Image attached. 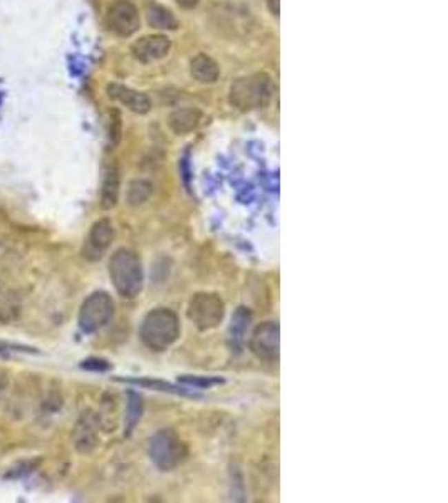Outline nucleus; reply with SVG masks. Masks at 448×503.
<instances>
[{
    "label": "nucleus",
    "instance_id": "nucleus-9",
    "mask_svg": "<svg viewBox=\"0 0 448 503\" xmlns=\"http://www.w3.org/2000/svg\"><path fill=\"white\" fill-rule=\"evenodd\" d=\"M114 235V225L110 218H101L92 223L90 234L84 240L83 250H81L83 257L90 262L101 260L103 255L106 254L111 243H113Z\"/></svg>",
    "mask_w": 448,
    "mask_h": 503
},
{
    "label": "nucleus",
    "instance_id": "nucleus-17",
    "mask_svg": "<svg viewBox=\"0 0 448 503\" xmlns=\"http://www.w3.org/2000/svg\"><path fill=\"white\" fill-rule=\"evenodd\" d=\"M146 21H148L150 27L160 30H175L179 27V21L172 10L167 7L158 6V3H150L148 10H146Z\"/></svg>",
    "mask_w": 448,
    "mask_h": 503
},
{
    "label": "nucleus",
    "instance_id": "nucleus-13",
    "mask_svg": "<svg viewBox=\"0 0 448 503\" xmlns=\"http://www.w3.org/2000/svg\"><path fill=\"white\" fill-rule=\"evenodd\" d=\"M250 322H252V314L247 307H241L234 312L229 326V346L234 352H241L245 342L247 331H249Z\"/></svg>",
    "mask_w": 448,
    "mask_h": 503
},
{
    "label": "nucleus",
    "instance_id": "nucleus-7",
    "mask_svg": "<svg viewBox=\"0 0 448 503\" xmlns=\"http://www.w3.org/2000/svg\"><path fill=\"white\" fill-rule=\"evenodd\" d=\"M249 347L261 361L276 362L279 359L281 349L279 324L269 320V322L257 326L254 329L252 336H250Z\"/></svg>",
    "mask_w": 448,
    "mask_h": 503
},
{
    "label": "nucleus",
    "instance_id": "nucleus-15",
    "mask_svg": "<svg viewBox=\"0 0 448 503\" xmlns=\"http://www.w3.org/2000/svg\"><path fill=\"white\" fill-rule=\"evenodd\" d=\"M119 187H121V175L116 165H110L104 173L103 187H101V208L111 210L116 207L119 198Z\"/></svg>",
    "mask_w": 448,
    "mask_h": 503
},
{
    "label": "nucleus",
    "instance_id": "nucleus-11",
    "mask_svg": "<svg viewBox=\"0 0 448 503\" xmlns=\"http://www.w3.org/2000/svg\"><path fill=\"white\" fill-rule=\"evenodd\" d=\"M170 49H172V41L163 34L145 36L131 44V54H133L134 59L145 64L165 59L168 56Z\"/></svg>",
    "mask_w": 448,
    "mask_h": 503
},
{
    "label": "nucleus",
    "instance_id": "nucleus-26",
    "mask_svg": "<svg viewBox=\"0 0 448 503\" xmlns=\"http://www.w3.org/2000/svg\"><path fill=\"white\" fill-rule=\"evenodd\" d=\"M265 2H267V7H269L270 12L276 15V17H279V10H281L279 0H265Z\"/></svg>",
    "mask_w": 448,
    "mask_h": 503
},
{
    "label": "nucleus",
    "instance_id": "nucleus-25",
    "mask_svg": "<svg viewBox=\"0 0 448 503\" xmlns=\"http://www.w3.org/2000/svg\"><path fill=\"white\" fill-rule=\"evenodd\" d=\"M175 2L179 3V6L181 7V9L190 10V9H195V7L198 6L200 0H175Z\"/></svg>",
    "mask_w": 448,
    "mask_h": 503
},
{
    "label": "nucleus",
    "instance_id": "nucleus-22",
    "mask_svg": "<svg viewBox=\"0 0 448 503\" xmlns=\"http://www.w3.org/2000/svg\"><path fill=\"white\" fill-rule=\"evenodd\" d=\"M130 382H134V384H140V386H148V388L158 389V391H168V393H175V394H187L185 389H179L176 386L168 384V382L163 381H140V379H131Z\"/></svg>",
    "mask_w": 448,
    "mask_h": 503
},
{
    "label": "nucleus",
    "instance_id": "nucleus-12",
    "mask_svg": "<svg viewBox=\"0 0 448 503\" xmlns=\"http://www.w3.org/2000/svg\"><path fill=\"white\" fill-rule=\"evenodd\" d=\"M108 94H110L111 99L119 101L123 106H126L130 111L136 114H146L152 110V101H150L148 96L134 91V89L121 86V84H110L108 86Z\"/></svg>",
    "mask_w": 448,
    "mask_h": 503
},
{
    "label": "nucleus",
    "instance_id": "nucleus-16",
    "mask_svg": "<svg viewBox=\"0 0 448 503\" xmlns=\"http://www.w3.org/2000/svg\"><path fill=\"white\" fill-rule=\"evenodd\" d=\"M190 72L193 79H196L198 83L212 84L218 79L220 68L207 54H196L190 63Z\"/></svg>",
    "mask_w": 448,
    "mask_h": 503
},
{
    "label": "nucleus",
    "instance_id": "nucleus-10",
    "mask_svg": "<svg viewBox=\"0 0 448 503\" xmlns=\"http://www.w3.org/2000/svg\"><path fill=\"white\" fill-rule=\"evenodd\" d=\"M99 424L98 415L91 409H86L79 420L76 421L74 431H72V444L76 451L81 455H90L98 446V429Z\"/></svg>",
    "mask_w": 448,
    "mask_h": 503
},
{
    "label": "nucleus",
    "instance_id": "nucleus-18",
    "mask_svg": "<svg viewBox=\"0 0 448 503\" xmlns=\"http://www.w3.org/2000/svg\"><path fill=\"white\" fill-rule=\"evenodd\" d=\"M143 415V398L134 391H128L126 398V416H125V435L130 436L140 423Z\"/></svg>",
    "mask_w": 448,
    "mask_h": 503
},
{
    "label": "nucleus",
    "instance_id": "nucleus-19",
    "mask_svg": "<svg viewBox=\"0 0 448 503\" xmlns=\"http://www.w3.org/2000/svg\"><path fill=\"white\" fill-rule=\"evenodd\" d=\"M153 187L146 180H134L130 183L128 188V203L130 205H141L152 196Z\"/></svg>",
    "mask_w": 448,
    "mask_h": 503
},
{
    "label": "nucleus",
    "instance_id": "nucleus-4",
    "mask_svg": "<svg viewBox=\"0 0 448 503\" xmlns=\"http://www.w3.org/2000/svg\"><path fill=\"white\" fill-rule=\"evenodd\" d=\"M148 455L154 466L161 471H172L187 460L188 448L173 429H160L150 440Z\"/></svg>",
    "mask_w": 448,
    "mask_h": 503
},
{
    "label": "nucleus",
    "instance_id": "nucleus-3",
    "mask_svg": "<svg viewBox=\"0 0 448 503\" xmlns=\"http://www.w3.org/2000/svg\"><path fill=\"white\" fill-rule=\"evenodd\" d=\"M274 94V84L269 74L257 72L235 79L230 86V104L241 111L261 110L269 106Z\"/></svg>",
    "mask_w": 448,
    "mask_h": 503
},
{
    "label": "nucleus",
    "instance_id": "nucleus-20",
    "mask_svg": "<svg viewBox=\"0 0 448 503\" xmlns=\"http://www.w3.org/2000/svg\"><path fill=\"white\" fill-rule=\"evenodd\" d=\"M180 382H181V384H187V386H190V388H195V389H207V388H210V386H214V384H220V382H222V379L183 376V378H180Z\"/></svg>",
    "mask_w": 448,
    "mask_h": 503
},
{
    "label": "nucleus",
    "instance_id": "nucleus-1",
    "mask_svg": "<svg viewBox=\"0 0 448 503\" xmlns=\"http://www.w3.org/2000/svg\"><path fill=\"white\" fill-rule=\"evenodd\" d=\"M180 338V319L172 309L158 307L150 311L140 326V339L148 349L163 352Z\"/></svg>",
    "mask_w": 448,
    "mask_h": 503
},
{
    "label": "nucleus",
    "instance_id": "nucleus-28",
    "mask_svg": "<svg viewBox=\"0 0 448 503\" xmlns=\"http://www.w3.org/2000/svg\"><path fill=\"white\" fill-rule=\"evenodd\" d=\"M3 294H6V290H3V284H2V280H0V300H2Z\"/></svg>",
    "mask_w": 448,
    "mask_h": 503
},
{
    "label": "nucleus",
    "instance_id": "nucleus-27",
    "mask_svg": "<svg viewBox=\"0 0 448 503\" xmlns=\"http://www.w3.org/2000/svg\"><path fill=\"white\" fill-rule=\"evenodd\" d=\"M6 388H7V379L3 376H0V398H2V394H3V391H6Z\"/></svg>",
    "mask_w": 448,
    "mask_h": 503
},
{
    "label": "nucleus",
    "instance_id": "nucleus-24",
    "mask_svg": "<svg viewBox=\"0 0 448 503\" xmlns=\"http://www.w3.org/2000/svg\"><path fill=\"white\" fill-rule=\"evenodd\" d=\"M81 367L86 371H92V373H106V371L111 369V365L106 361V359L90 358L84 359V361L81 362Z\"/></svg>",
    "mask_w": 448,
    "mask_h": 503
},
{
    "label": "nucleus",
    "instance_id": "nucleus-5",
    "mask_svg": "<svg viewBox=\"0 0 448 503\" xmlns=\"http://www.w3.org/2000/svg\"><path fill=\"white\" fill-rule=\"evenodd\" d=\"M114 316L113 297L104 290H96L81 304L77 324L84 334H94L111 322Z\"/></svg>",
    "mask_w": 448,
    "mask_h": 503
},
{
    "label": "nucleus",
    "instance_id": "nucleus-23",
    "mask_svg": "<svg viewBox=\"0 0 448 503\" xmlns=\"http://www.w3.org/2000/svg\"><path fill=\"white\" fill-rule=\"evenodd\" d=\"M121 139V114L118 111H111V119H110V141L111 145L116 146Z\"/></svg>",
    "mask_w": 448,
    "mask_h": 503
},
{
    "label": "nucleus",
    "instance_id": "nucleus-8",
    "mask_svg": "<svg viewBox=\"0 0 448 503\" xmlns=\"http://www.w3.org/2000/svg\"><path fill=\"white\" fill-rule=\"evenodd\" d=\"M108 27L119 37H130L140 29V12L130 0H116L108 9Z\"/></svg>",
    "mask_w": 448,
    "mask_h": 503
},
{
    "label": "nucleus",
    "instance_id": "nucleus-14",
    "mask_svg": "<svg viewBox=\"0 0 448 503\" xmlns=\"http://www.w3.org/2000/svg\"><path fill=\"white\" fill-rule=\"evenodd\" d=\"M202 121V113L195 107H180L175 110L168 118V125L173 133L188 134L198 127Z\"/></svg>",
    "mask_w": 448,
    "mask_h": 503
},
{
    "label": "nucleus",
    "instance_id": "nucleus-6",
    "mask_svg": "<svg viewBox=\"0 0 448 503\" xmlns=\"http://www.w3.org/2000/svg\"><path fill=\"white\" fill-rule=\"evenodd\" d=\"M187 316L198 331H212L222 324L225 316V304L217 294L198 292L192 297Z\"/></svg>",
    "mask_w": 448,
    "mask_h": 503
},
{
    "label": "nucleus",
    "instance_id": "nucleus-2",
    "mask_svg": "<svg viewBox=\"0 0 448 503\" xmlns=\"http://www.w3.org/2000/svg\"><path fill=\"white\" fill-rule=\"evenodd\" d=\"M108 272L116 292L125 299H134L143 289V264L136 252L118 249L111 255Z\"/></svg>",
    "mask_w": 448,
    "mask_h": 503
},
{
    "label": "nucleus",
    "instance_id": "nucleus-21",
    "mask_svg": "<svg viewBox=\"0 0 448 503\" xmlns=\"http://www.w3.org/2000/svg\"><path fill=\"white\" fill-rule=\"evenodd\" d=\"M15 352H22V354H39L36 347L29 346H21V344H12V342H0V358H10V356L15 354Z\"/></svg>",
    "mask_w": 448,
    "mask_h": 503
}]
</instances>
